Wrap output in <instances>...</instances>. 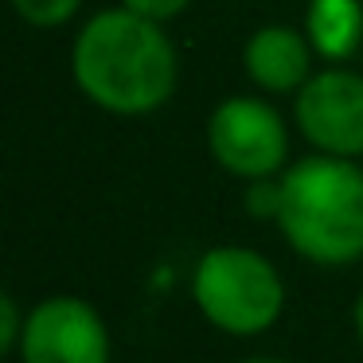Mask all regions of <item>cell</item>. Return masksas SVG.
I'll return each mask as SVG.
<instances>
[{"instance_id":"6da1fadb","label":"cell","mask_w":363,"mask_h":363,"mask_svg":"<svg viewBox=\"0 0 363 363\" xmlns=\"http://www.w3.org/2000/svg\"><path fill=\"white\" fill-rule=\"evenodd\" d=\"M71 74L82 98L98 110L145 118L176 90V48L157 20L129 9H106L74 35Z\"/></svg>"},{"instance_id":"7a4b0ae2","label":"cell","mask_w":363,"mask_h":363,"mask_svg":"<svg viewBox=\"0 0 363 363\" xmlns=\"http://www.w3.org/2000/svg\"><path fill=\"white\" fill-rule=\"evenodd\" d=\"M277 230L301 262L344 269L363 262V168L359 160L313 152L281 172Z\"/></svg>"},{"instance_id":"3957f363","label":"cell","mask_w":363,"mask_h":363,"mask_svg":"<svg viewBox=\"0 0 363 363\" xmlns=\"http://www.w3.org/2000/svg\"><path fill=\"white\" fill-rule=\"evenodd\" d=\"M188 289L196 313L230 340L266 336L285 316V301H289L274 258L242 242L207 246L191 266Z\"/></svg>"},{"instance_id":"277c9868","label":"cell","mask_w":363,"mask_h":363,"mask_svg":"<svg viewBox=\"0 0 363 363\" xmlns=\"http://www.w3.org/2000/svg\"><path fill=\"white\" fill-rule=\"evenodd\" d=\"M207 152L235 180H269L289 168V125L266 98H227L207 118Z\"/></svg>"},{"instance_id":"5b68a950","label":"cell","mask_w":363,"mask_h":363,"mask_svg":"<svg viewBox=\"0 0 363 363\" xmlns=\"http://www.w3.org/2000/svg\"><path fill=\"white\" fill-rule=\"evenodd\" d=\"M16 363H113V336L94 301L79 293H51L28 308Z\"/></svg>"},{"instance_id":"8992f818","label":"cell","mask_w":363,"mask_h":363,"mask_svg":"<svg viewBox=\"0 0 363 363\" xmlns=\"http://www.w3.org/2000/svg\"><path fill=\"white\" fill-rule=\"evenodd\" d=\"M293 121L301 137L324 157H363V74L324 67L293 94Z\"/></svg>"},{"instance_id":"52a82bcc","label":"cell","mask_w":363,"mask_h":363,"mask_svg":"<svg viewBox=\"0 0 363 363\" xmlns=\"http://www.w3.org/2000/svg\"><path fill=\"white\" fill-rule=\"evenodd\" d=\"M313 43L305 32L285 24H266L246 40L242 67L246 79L266 94H297L313 79Z\"/></svg>"},{"instance_id":"ba28073f","label":"cell","mask_w":363,"mask_h":363,"mask_svg":"<svg viewBox=\"0 0 363 363\" xmlns=\"http://www.w3.org/2000/svg\"><path fill=\"white\" fill-rule=\"evenodd\" d=\"M305 35L320 59L347 63L363 43V4L359 0H308Z\"/></svg>"},{"instance_id":"9c48e42d","label":"cell","mask_w":363,"mask_h":363,"mask_svg":"<svg viewBox=\"0 0 363 363\" xmlns=\"http://www.w3.org/2000/svg\"><path fill=\"white\" fill-rule=\"evenodd\" d=\"M82 0H12V9L32 28H59L79 12Z\"/></svg>"},{"instance_id":"30bf717a","label":"cell","mask_w":363,"mask_h":363,"mask_svg":"<svg viewBox=\"0 0 363 363\" xmlns=\"http://www.w3.org/2000/svg\"><path fill=\"white\" fill-rule=\"evenodd\" d=\"M242 207H246V215H254V219L277 223V207H281V176L250 180L246 184V196H242Z\"/></svg>"},{"instance_id":"8fae6325","label":"cell","mask_w":363,"mask_h":363,"mask_svg":"<svg viewBox=\"0 0 363 363\" xmlns=\"http://www.w3.org/2000/svg\"><path fill=\"white\" fill-rule=\"evenodd\" d=\"M24 320H28V308H20V301L12 293H0V355L12 359L20 336H24Z\"/></svg>"},{"instance_id":"7c38bea8","label":"cell","mask_w":363,"mask_h":363,"mask_svg":"<svg viewBox=\"0 0 363 363\" xmlns=\"http://www.w3.org/2000/svg\"><path fill=\"white\" fill-rule=\"evenodd\" d=\"M188 4H191V0H121V9L137 12V16H145V20H157V24L180 16Z\"/></svg>"},{"instance_id":"4fadbf2b","label":"cell","mask_w":363,"mask_h":363,"mask_svg":"<svg viewBox=\"0 0 363 363\" xmlns=\"http://www.w3.org/2000/svg\"><path fill=\"white\" fill-rule=\"evenodd\" d=\"M352 332H355V344L363 347V285H359V293H355V301H352Z\"/></svg>"},{"instance_id":"5bb4252c","label":"cell","mask_w":363,"mask_h":363,"mask_svg":"<svg viewBox=\"0 0 363 363\" xmlns=\"http://www.w3.org/2000/svg\"><path fill=\"white\" fill-rule=\"evenodd\" d=\"M235 363H293V359H281V355H246V359H235Z\"/></svg>"}]
</instances>
